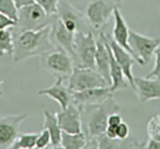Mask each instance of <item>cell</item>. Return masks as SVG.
I'll return each instance as SVG.
<instances>
[{
	"instance_id": "4dcf8cb0",
	"label": "cell",
	"mask_w": 160,
	"mask_h": 149,
	"mask_svg": "<svg viewBox=\"0 0 160 149\" xmlns=\"http://www.w3.org/2000/svg\"><path fill=\"white\" fill-rule=\"evenodd\" d=\"M122 116L118 114V112L112 113L108 118V126L112 127H118L122 122Z\"/></svg>"
},
{
	"instance_id": "3957f363",
	"label": "cell",
	"mask_w": 160,
	"mask_h": 149,
	"mask_svg": "<svg viewBox=\"0 0 160 149\" xmlns=\"http://www.w3.org/2000/svg\"><path fill=\"white\" fill-rule=\"evenodd\" d=\"M121 107L110 97L104 102L94 105L85 106L80 109L82 129L87 139L97 137L105 132L108 118L112 113L119 112Z\"/></svg>"
},
{
	"instance_id": "44dd1931",
	"label": "cell",
	"mask_w": 160,
	"mask_h": 149,
	"mask_svg": "<svg viewBox=\"0 0 160 149\" xmlns=\"http://www.w3.org/2000/svg\"><path fill=\"white\" fill-rule=\"evenodd\" d=\"M87 138L83 131L77 133L63 132L61 133V148L64 149H85Z\"/></svg>"
},
{
	"instance_id": "5b68a950",
	"label": "cell",
	"mask_w": 160,
	"mask_h": 149,
	"mask_svg": "<svg viewBox=\"0 0 160 149\" xmlns=\"http://www.w3.org/2000/svg\"><path fill=\"white\" fill-rule=\"evenodd\" d=\"M58 14L48 15L39 5L34 2L18 10V18L16 24L12 27V32L37 30L50 25Z\"/></svg>"
},
{
	"instance_id": "f546056e",
	"label": "cell",
	"mask_w": 160,
	"mask_h": 149,
	"mask_svg": "<svg viewBox=\"0 0 160 149\" xmlns=\"http://www.w3.org/2000/svg\"><path fill=\"white\" fill-rule=\"evenodd\" d=\"M16 24V21L12 20L7 15L0 13V30L12 27Z\"/></svg>"
},
{
	"instance_id": "484cf974",
	"label": "cell",
	"mask_w": 160,
	"mask_h": 149,
	"mask_svg": "<svg viewBox=\"0 0 160 149\" xmlns=\"http://www.w3.org/2000/svg\"><path fill=\"white\" fill-rule=\"evenodd\" d=\"M48 15L58 14L59 0H35Z\"/></svg>"
},
{
	"instance_id": "6da1fadb",
	"label": "cell",
	"mask_w": 160,
	"mask_h": 149,
	"mask_svg": "<svg viewBox=\"0 0 160 149\" xmlns=\"http://www.w3.org/2000/svg\"><path fill=\"white\" fill-rule=\"evenodd\" d=\"M51 24L37 30H25L13 32L14 62H21L34 57L42 55L55 50L50 39Z\"/></svg>"
},
{
	"instance_id": "7402d4cb",
	"label": "cell",
	"mask_w": 160,
	"mask_h": 149,
	"mask_svg": "<svg viewBox=\"0 0 160 149\" xmlns=\"http://www.w3.org/2000/svg\"><path fill=\"white\" fill-rule=\"evenodd\" d=\"M13 52V35L12 27L0 30V57L8 54L12 56Z\"/></svg>"
},
{
	"instance_id": "e575fe53",
	"label": "cell",
	"mask_w": 160,
	"mask_h": 149,
	"mask_svg": "<svg viewBox=\"0 0 160 149\" xmlns=\"http://www.w3.org/2000/svg\"><path fill=\"white\" fill-rule=\"evenodd\" d=\"M2 81H0V90H2Z\"/></svg>"
},
{
	"instance_id": "4316f807",
	"label": "cell",
	"mask_w": 160,
	"mask_h": 149,
	"mask_svg": "<svg viewBox=\"0 0 160 149\" xmlns=\"http://www.w3.org/2000/svg\"><path fill=\"white\" fill-rule=\"evenodd\" d=\"M51 144V137L49 131L46 129H43L42 131L38 133V137L35 143V148L44 149L48 147L49 145Z\"/></svg>"
},
{
	"instance_id": "277c9868",
	"label": "cell",
	"mask_w": 160,
	"mask_h": 149,
	"mask_svg": "<svg viewBox=\"0 0 160 149\" xmlns=\"http://www.w3.org/2000/svg\"><path fill=\"white\" fill-rule=\"evenodd\" d=\"M96 37L92 31H78L75 33L72 60L74 66L95 69Z\"/></svg>"
},
{
	"instance_id": "f1b7e54d",
	"label": "cell",
	"mask_w": 160,
	"mask_h": 149,
	"mask_svg": "<svg viewBox=\"0 0 160 149\" xmlns=\"http://www.w3.org/2000/svg\"><path fill=\"white\" fill-rule=\"evenodd\" d=\"M130 133V128L128 124L122 121L116 127V137L118 139L124 140L129 137Z\"/></svg>"
},
{
	"instance_id": "ba28073f",
	"label": "cell",
	"mask_w": 160,
	"mask_h": 149,
	"mask_svg": "<svg viewBox=\"0 0 160 149\" xmlns=\"http://www.w3.org/2000/svg\"><path fill=\"white\" fill-rule=\"evenodd\" d=\"M160 44V38H151L130 29L129 45L137 64L147 65L152 60L154 51Z\"/></svg>"
},
{
	"instance_id": "9a60e30c",
	"label": "cell",
	"mask_w": 160,
	"mask_h": 149,
	"mask_svg": "<svg viewBox=\"0 0 160 149\" xmlns=\"http://www.w3.org/2000/svg\"><path fill=\"white\" fill-rule=\"evenodd\" d=\"M134 85L133 91L141 102L160 99V79L134 77Z\"/></svg>"
},
{
	"instance_id": "5bb4252c",
	"label": "cell",
	"mask_w": 160,
	"mask_h": 149,
	"mask_svg": "<svg viewBox=\"0 0 160 149\" xmlns=\"http://www.w3.org/2000/svg\"><path fill=\"white\" fill-rule=\"evenodd\" d=\"M97 50L95 54V70L99 72L108 85L112 83L110 77V57L108 45L106 40L105 33L103 32L98 34L96 38Z\"/></svg>"
},
{
	"instance_id": "d6986e66",
	"label": "cell",
	"mask_w": 160,
	"mask_h": 149,
	"mask_svg": "<svg viewBox=\"0 0 160 149\" xmlns=\"http://www.w3.org/2000/svg\"><path fill=\"white\" fill-rule=\"evenodd\" d=\"M107 40V39H106ZM109 57H110V77L112 83L109 86V90L112 93L123 90L128 88L129 82L126 79L122 68L115 59L112 50L108 45Z\"/></svg>"
},
{
	"instance_id": "8992f818",
	"label": "cell",
	"mask_w": 160,
	"mask_h": 149,
	"mask_svg": "<svg viewBox=\"0 0 160 149\" xmlns=\"http://www.w3.org/2000/svg\"><path fill=\"white\" fill-rule=\"evenodd\" d=\"M40 66L56 78L67 80L74 69L72 56L64 50L55 49L40 57Z\"/></svg>"
},
{
	"instance_id": "ffe728a7",
	"label": "cell",
	"mask_w": 160,
	"mask_h": 149,
	"mask_svg": "<svg viewBox=\"0 0 160 149\" xmlns=\"http://www.w3.org/2000/svg\"><path fill=\"white\" fill-rule=\"evenodd\" d=\"M43 114V123L42 127L49 131L51 137V144L53 148H61V141L62 130H61L57 119L56 113L50 112L44 107L42 109Z\"/></svg>"
},
{
	"instance_id": "4fadbf2b",
	"label": "cell",
	"mask_w": 160,
	"mask_h": 149,
	"mask_svg": "<svg viewBox=\"0 0 160 149\" xmlns=\"http://www.w3.org/2000/svg\"><path fill=\"white\" fill-rule=\"evenodd\" d=\"M58 124L63 132L77 133L82 131V116L79 108L71 104L64 110L56 113Z\"/></svg>"
},
{
	"instance_id": "cb8c5ba5",
	"label": "cell",
	"mask_w": 160,
	"mask_h": 149,
	"mask_svg": "<svg viewBox=\"0 0 160 149\" xmlns=\"http://www.w3.org/2000/svg\"><path fill=\"white\" fill-rule=\"evenodd\" d=\"M0 13L7 15L16 22L18 21V10L13 0H0Z\"/></svg>"
},
{
	"instance_id": "836d02e7",
	"label": "cell",
	"mask_w": 160,
	"mask_h": 149,
	"mask_svg": "<svg viewBox=\"0 0 160 149\" xmlns=\"http://www.w3.org/2000/svg\"><path fill=\"white\" fill-rule=\"evenodd\" d=\"M116 127H112V126H108L106 128L104 134L108 137L111 138V139H115L117 138L116 137Z\"/></svg>"
},
{
	"instance_id": "e0dca14e",
	"label": "cell",
	"mask_w": 160,
	"mask_h": 149,
	"mask_svg": "<svg viewBox=\"0 0 160 149\" xmlns=\"http://www.w3.org/2000/svg\"><path fill=\"white\" fill-rule=\"evenodd\" d=\"M114 27L112 30V39L120 47L125 49L127 51L131 53L133 56L131 48L129 45V36H130V29L127 26L125 19L122 17L120 7H117L113 12ZM135 59V58H134Z\"/></svg>"
},
{
	"instance_id": "603a6c76",
	"label": "cell",
	"mask_w": 160,
	"mask_h": 149,
	"mask_svg": "<svg viewBox=\"0 0 160 149\" xmlns=\"http://www.w3.org/2000/svg\"><path fill=\"white\" fill-rule=\"evenodd\" d=\"M38 133H20L12 144V149H33L35 148Z\"/></svg>"
},
{
	"instance_id": "2e32d148",
	"label": "cell",
	"mask_w": 160,
	"mask_h": 149,
	"mask_svg": "<svg viewBox=\"0 0 160 149\" xmlns=\"http://www.w3.org/2000/svg\"><path fill=\"white\" fill-rule=\"evenodd\" d=\"M64 79L56 78V81L48 88L40 90L37 93L38 96H47L56 101L61 110L65 109L72 104V91L64 85Z\"/></svg>"
},
{
	"instance_id": "1f68e13d",
	"label": "cell",
	"mask_w": 160,
	"mask_h": 149,
	"mask_svg": "<svg viewBox=\"0 0 160 149\" xmlns=\"http://www.w3.org/2000/svg\"><path fill=\"white\" fill-rule=\"evenodd\" d=\"M13 1L18 10H20L23 7H27V6H29L35 2V0H13Z\"/></svg>"
},
{
	"instance_id": "d6a6232c",
	"label": "cell",
	"mask_w": 160,
	"mask_h": 149,
	"mask_svg": "<svg viewBox=\"0 0 160 149\" xmlns=\"http://www.w3.org/2000/svg\"><path fill=\"white\" fill-rule=\"evenodd\" d=\"M144 148L148 149H160V141L154 139H149L147 143L144 144Z\"/></svg>"
},
{
	"instance_id": "30bf717a",
	"label": "cell",
	"mask_w": 160,
	"mask_h": 149,
	"mask_svg": "<svg viewBox=\"0 0 160 149\" xmlns=\"http://www.w3.org/2000/svg\"><path fill=\"white\" fill-rule=\"evenodd\" d=\"M106 39L112 50L113 56L118 64L122 68V72L124 73L126 79H127L129 82V85L131 87L132 90H134L135 85H134V77L133 74V67L137 63L136 60L134 59L133 55L129 53L128 51L123 49L122 47H120L119 45L116 43L115 41L112 39V36L108 34H105Z\"/></svg>"
},
{
	"instance_id": "9c48e42d",
	"label": "cell",
	"mask_w": 160,
	"mask_h": 149,
	"mask_svg": "<svg viewBox=\"0 0 160 149\" xmlns=\"http://www.w3.org/2000/svg\"><path fill=\"white\" fill-rule=\"evenodd\" d=\"M27 118V114L7 115L0 118V149L11 147Z\"/></svg>"
},
{
	"instance_id": "ac0fdd59",
	"label": "cell",
	"mask_w": 160,
	"mask_h": 149,
	"mask_svg": "<svg viewBox=\"0 0 160 149\" xmlns=\"http://www.w3.org/2000/svg\"><path fill=\"white\" fill-rule=\"evenodd\" d=\"M98 149H123V148H144L145 143L141 142L133 138L120 140L118 138L111 139L104 133L97 137Z\"/></svg>"
},
{
	"instance_id": "d4e9b609",
	"label": "cell",
	"mask_w": 160,
	"mask_h": 149,
	"mask_svg": "<svg viewBox=\"0 0 160 149\" xmlns=\"http://www.w3.org/2000/svg\"><path fill=\"white\" fill-rule=\"evenodd\" d=\"M148 135L151 139L160 141V115L153 116L147 125Z\"/></svg>"
},
{
	"instance_id": "83f0119b",
	"label": "cell",
	"mask_w": 160,
	"mask_h": 149,
	"mask_svg": "<svg viewBox=\"0 0 160 149\" xmlns=\"http://www.w3.org/2000/svg\"><path fill=\"white\" fill-rule=\"evenodd\" d=\"M154 55H155V64L154 67L150 73H148L146 78L148 79H160V44L157 47L154 51Z\"/></svg>"
},
{
	"instance_id": "7c38bea8",
	"label": "cell",
	"mask_w": 160,
	"mask_h": 149,
	"mask_svg": "<svg viewBox=\"0 0 160 149\" xmlns=\"http://www.w3.org/2000/svg\"><path fill=\"white\" fill-rule=\"evenodd\" d=\"M112 97V93L109 90V87L89 89L79 92H72V104L80 110L85 106L101 104Z\"/></svg>"
},
{
	"instance_id": "d590c367",
	"label": "cell",
	"mask_w": 160,
	"mask_h": 149,
	"mask_svg": "<svg viewBox=\"0 0 160 149\" xmlns=\"http://www.w3.org/2000/svg\"><path fill=\"white\" fill-rule=\"evenodd\" d=\"M2 90H0V97H2Z\"/></svg>"
},
{
	"instance_id": "7a4b0ae2",
	"label": "cell",
	"mask_w": 160,
	"mask_h": 149,
	"mask_svg": "<svg viewBox=\"0 0 160 149\" xmlns=\"http://www.w3.org/2000/svg\"><path fill=\"white\" fill-rule=\"evenodd\" d=\"M80 14L86 26L94 34L103 32L122 0H68Z\"/></svg>"
},
{
	"instance_id": "52a82bcc",
	"label": "cell",
	"mask_w": 160,
	"mask_h": 149,
	"mask_svg": "<svg viewBox=\"0 0 160 149\" xmlns=\"http://www.w3.org/2000/svg\"><path fill=\"white\" fill-rule=\"evenodd\" d=\"M108 87L109 85L107 81L95 69L75 66L72 75L68 78V87L72 92Z\"/></svg>"
},
{
	"instance_id": "8fae6325",
	"label": "cell",
	"mask_w": 160,
	"mask_h": 149,
	"mask_svg": "<svg viewBox=\"0 0 160 149\" xmlns=\"http://www.w3.org/2000/svg\"><path fill=\"white\" fill-rule=\"evenodd\" d=\"M75 33L70 32L64 27V24L58 15L51 24L50 39L55 48L64 50L72 57Z\"/></svg>"
}]
</instances>
